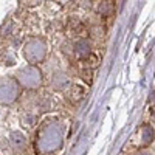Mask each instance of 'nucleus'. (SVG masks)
Wrapping results in <instances>:
<instances>
[{"label":"nucleus","instance_id":"1","mask_svg":"<svg viewBox=\"0 0 155 155\" xmlns=\"http://www.w3.org/2000/svg\"><path fill=\"white\" fill-rule=\"evenodd\" d=\"M11 141H12V144H14L16 147H20V146L25 144V138H23L20 134H17V132L11 135Z\"/></svg>","mask_w":155,"mask_h":155}]
</instances>
